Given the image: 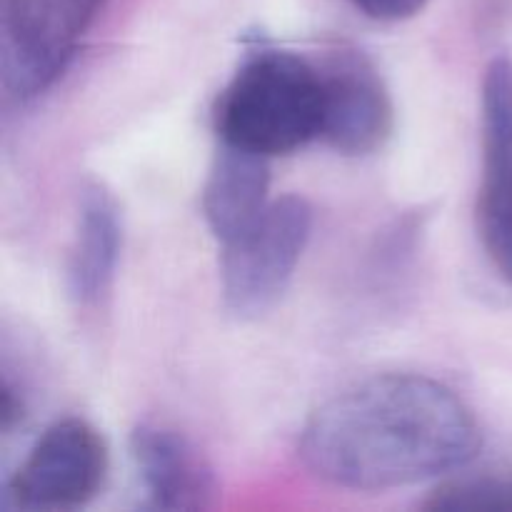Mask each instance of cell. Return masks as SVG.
Returning <instances> with one entry per match:
<instances>
[{
	"mask_svg": "<svg viewBox=\"0 0 512 512\" xmlns=\"http://www.w3.org/2000/svg\"><path fill=\"white\" fill-rule=\"evenodd\" d=\"M108 443L83 418L50 425L10 478L5 498L23 510H75L88 505L108 478Z\"/></svg>",
	"mask_w": 512,
	"mask_h": 512,
	"instance_id": "obj_5",
	"label": "cell"
},
{
	"mask_svg": "<svg viewBox=\"0 0 512 512\" xmlns=\"http://www.w3.org/2000/svg\"><path fill=\"white\" fill-rule=\"evenodd\" d=\"M123 218L118 200L103 183H88L80 190L78 225L70 253V293L80 305H98L115 280Z\"/></svg>",
	"mask_w": 512,
	"mask_h": 512,
	"instance_id": "obj_10",
	"label": "cell"
},
{
	"mask_svg": "<svg viewBox=\"0 0 512 512\" xmlns=\"http://www.w3.org/2000/svg\"><path fill=\"white\" fill-rule=\"evenodd\" d=\"M130 455L155 508L203 510L213 503V468L178 430L158 423L138 425L130 435Z\"/></svg>",
	"mask_w": 512,
	"mask_h": 512,
	"instance_id": "obj_8",
	"label": "cell"
},
{
	"mask_svg": "<svg viewBox=\"0 0 512 512\" xmlns=\"http://www.w3.org/2000/svg\"><path fill=\"white\" fill-rule=\"evenodd\" d=\"M320 68L290 50L260 45L245 55L215 105L220 143L265 155H288L320 138Z\"/></svg>",
	"mask_w": 512,
	"mask_h": 512,
	"instance_id": "obj_2",
	"label": "cell"
},
{
	"mask_svg": "<svg viewBox=\"0 0 512 512\" xmlns=\"http://www.w3.org/2000/svg\"><path fill=\"white\" fill-rule=\"evenodd\" d=\"M313 235V205L303 195L270 200L240 238L223 245L220 283L230 313L253 318L273 308L293 280Z\"/></svg>",
	"mask_w": 512,
	"mask_h": 512,
	"instance_id": "obj_3",
	"label": "cell"
},
{
	"mask_svg": "<svg viewBox=\"0 0 512 512\" xmlns=\"http://www.w3.org/2000/svg\"><path fill=\"white\" fill-rule=\"evenodd\" d=\"M270 158L220 143L203 185V215L220 245L240 238L270 205Z\"/></svg>",
	"mask_w": 512,
	"mask_h": 512,
	"instance_id": "obj_9",
	"label": "cell"
},
{
	"mask_svg": "<svg viewBox=\"0 0 512 512\" xmlns=\"http://www.w3.org/2000/svg\"><path fill=\"white\" fill-rule=\"evenodd\" d=\"M483 178L475 203L478 233L490 263L512 288V60H490L480 93Z\"/></svg>",
	"mask_w": 512,
	"mask_h": 512,
	"instance_id": "obj_6",
	"label": "cell"
},
{
	"mask_svg": "<svg viewBox=\"0 0 512 512\" xmlns=\"http://www.w3.org/2000/svg\"><path fill=\"white\" fill-rule=\"evenodd\" d=\"M0 418H3L5 433L13 430V425L23 418V403H20V398H15V390L8 380L3 383V405H0Z\"/></svg>",
	"mask_w": 512,
	"mask_h": 512,
	"instance_id": "obj_13",
	"label": "cell"
},
{
	"mask_svg": "<svg viewBox=\"0 0 512 512\" xmlns=\"http://www.w3.org/2000/svg\"><path fill=\"white\" fill-rule=\"evenodd\" d=\"M483 448L473 410L440 380L388 373L325 400L300 433L315 478L348 490H393L468 465Z\"/></svg>",
	"mask_w": 512,
	"mask_h": 512,
	"instance_id": "obj_1",
	"label": "cell"
},
{
	"mask_svg": "<svg viewBox=\"0 0 512 512\" xmlns=\"http://www.w3.org/2000/svg\"><path fill=\"white\" fill-rule=\"evenodd\" d=\"M355 8L373 20L398 23L418 15L428 5V0H353Z\"/></svg>",
	"mask_w": 512,
	"mask_h": 512,
	"instance_id": "obj_12",
	"label": "cell"
},
{
	"mask_svg": "<svg viewBox=\"0 0 512 512\" xmlns=\"http://www.w3.org/2000/svg\"><path fill=\"white\" fill-rule=\"evenodd\" d=\"M323 128L320 138L343 155L378 153L395 128V108L383 75L355 48L330 50L320 68Z\"/></svg>",
	"mask_w": 512,
	"mask_h": 512,
	"instance_id": "obj_7",
	"label": "cell"
},
{
	"mask_svg": "<svg viewBox=\"0 0 512 512\" xmlns=\"http://www.w3.org/2000/svg\"><path fill=\"white\" fill-rule=\"evenodd\" d=\"M425 510H512V478L463 475L448 478L425 498Z\"/></svg>",
	"mask_w": 512,
	"mask_h": 512,
	"instance_id": "obj_11",
	"label": "cell"
},
{
	"mask_svg": "<svg viewBox=\"0 0 512 512\" xmlns=\"http://www.w3.org/2000/svg\"><path fill=\"white\" fill-rule=\"evenodd\" d=\"M105 0H3L0 73L5 98L30 103L73 60Z\"/></svg>",
	"mask_w": 512,
	"mask_h": 512,
	"instance_id": "obj_4",
	"label": "cell"
}]
</instances>
